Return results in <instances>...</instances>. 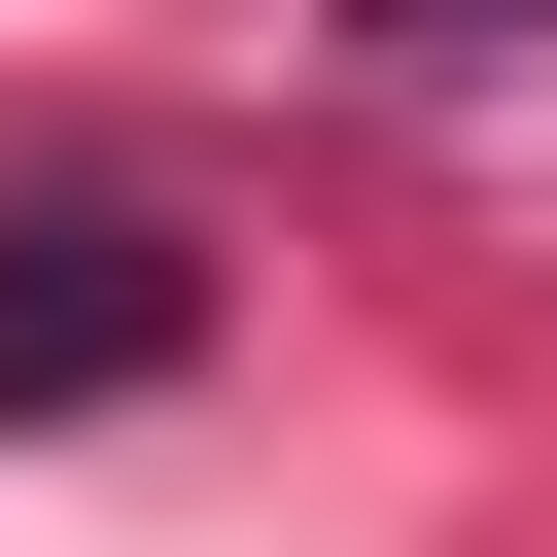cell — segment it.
Returning a JSON list of instances; mask_svg holds the SVG:
<instances>
[{
	"label": "cell",
	"mask_w": 557,
	"mask_h": 557,
	"mask_svg": "<svg viewBox=\"0 0 557 557\" xmlns=\"http://www.w3.org/2000/svg\"><path fill=\"white\" fill-rule=\"evenodd\" d=\"M174 348H209V244H174L139 174H35V209H0V418H139Z\"/></svg>",
	"instance_id": "1"
},
{
	"label": "cell",
	"mask_w": 557,
	"mask_h": 557,
	"mask_svg": "<svg viewBox=\"0 0 557 557\" xmlns=\"http://www.w3.org/2000/svg\"><path fill=\"white\" fill-rule=\"evenodd\" d=\"M557 0H348V70H522Z\"/></svg>",
	"instance_id": "2"
}]
</instances>
